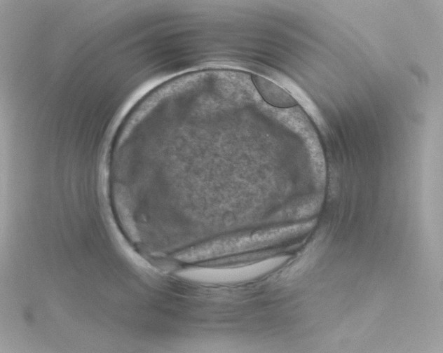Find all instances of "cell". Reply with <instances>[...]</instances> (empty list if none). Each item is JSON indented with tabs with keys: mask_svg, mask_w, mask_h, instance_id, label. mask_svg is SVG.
Here are the masks:
<instances>
[{
	"mask_svg": "<svg viewBox=\"0 0 443 353\" xmlns=\"http://www.w3.org/2000/svg\"><path fill=\"white\" fill-rule=\"evenodd\" d=\"M278 234V231H268L227 238L189 249L180 253L177 258L182 261L193 262L229 254L270 242Z\"/></svg>",
	"mask_w": 443,
	"mask_h": 353,
	"instance_id": "obj_1",
	"label": "cell"
},
{
	"mask_svg": "<svg viewBox=\"0 0 443 353\" xmlns=\"http://www.w3.org/2000/svg\"><path fill=\"white\" fill-rule=\"evenodd\" d=\"M253 82L261 95L269 104L282 107H290L296 104V100L275 83L259 76L253 77Z\"/></svg>",
	"mask_w": 443,
	"mask_h": 353,
	"instance_id": "obj_2",
	"label": "cell"
}]
</instances>
